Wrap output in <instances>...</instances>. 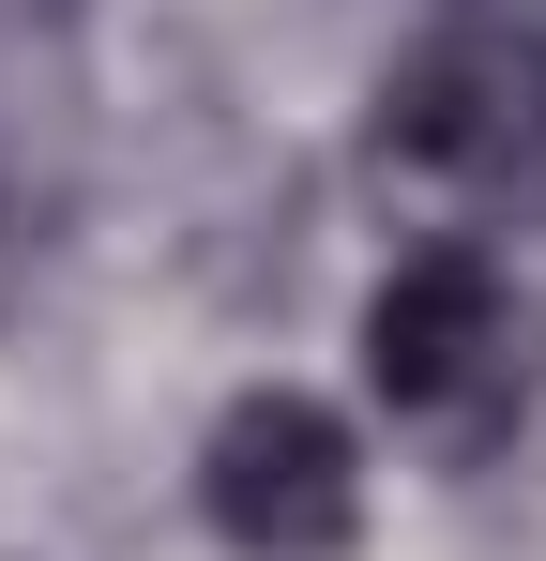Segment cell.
Instances as JSON below:
<instances>
[{"instance_id":"3957f363","label":"cell","mask_w":546,"mask_h":561,"mask_svg":"<svg viewBox=\"0 0 546 561\" xmlns=\"http://www.w3.org/2000/svg\"><path fill=\"white\" fill-rule=\"evenodd\" d=\"M197 516L243 561H334L364 531V440L319 394H228L197 440Z\"/></svg>"},{"instance_id":"6da1fadb","label":"cell","mask_w":546,"mask_h":561,"mask_svg":"<svg viewBox=\"0 0 546 561\" xmlns=\"http://www.w3.org/2000/svg\"><path fill=\"white\" fill-rule=\"evenodd\" d=\"M364 379L395 425H425L455 456H486L532 410V304L486 243H410L395 274L364 288Z\"/></svg>"},{"instance_id":"7a4b0ae2","label":"cell","mask_w":546,"mask_h":561,"mask_svg":"<svg viewBox=\"0 0 546 561\" xmlns=\"http://www.w3.org/2000/svg\"><path fill=\"white\" fill-rule=\"evenodd\" d=\"M379 152L425 183H532L546 168V31L532 15H441L379 77Z\"/></svg>"}]
</instances>
